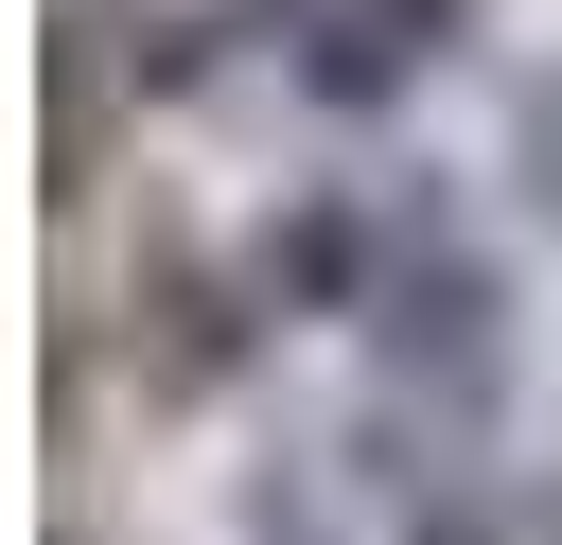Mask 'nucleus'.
Segmentation results:
<instances>
[{
	"instance_id": "1",
	"label": "nucleus",
	"mask_w": 562,
	"mask_h": 545,
	"mask_svg": "<svg viewBox=\"0 0 562 545\" xmlns=\"http://www.w3.org/2000/svg\"><path fill=\"white\" fill-rule=\"evenodd\" d=\"M211 18L246 35L263 88H299V105H334V123L404 105V88L474 35V0H211Z\"/></svg>"
}]
</instances>
